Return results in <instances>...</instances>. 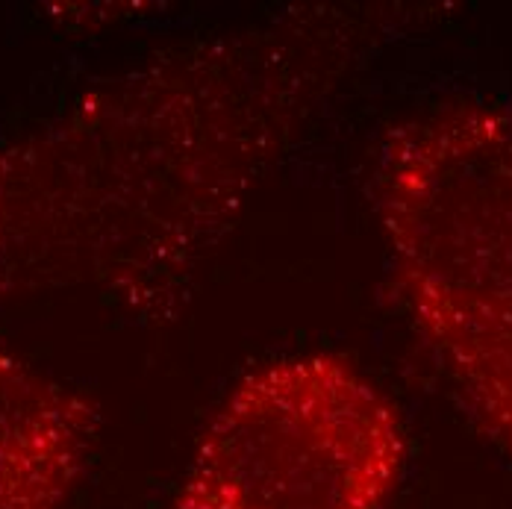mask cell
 Segmentation results:
<instances>
[{"label": "cell", "mask_w": 512, "mask_h": 509, "mask_svg": "<svg viewBox=\"0 0 512 509\" xmlns=\"http://www.w3.org/2000/svg\"><path fill=\"white\" fill-rule=\"evenodd\" d=\"M98 407L0 345V509H62L98 442Z\"/></svg>", "instance_id": "cell-4"}, {"label": "cell", "mask_w": 512, "mask_h": 509, "mask_svg": "<svg viewBox=\"0 0 512 509\" xmlns=\"http://www.w3.org/2000/svg\"><path fill=\"white\" fill-rule=\"evenodd\" d=\"M371 204L418 339L512 468V103L460 95L395 121Z\"/></svg>", "instance_id": "cell-2"}, {"label": "cell", "mask_w": 512, "mask_h": 509, "mask_svg": "<svg viewBox=\"0 0 512 509\" xmlns=\"http://www.w3.org/2000/svg\"><path fill=\"white\" fill-rule=\"evenodd\" d=\"M433 3H298L112 74L0 148V298L89 289L171 324L265 177Z\"/></svg>", "instance_id": "cell-1"}, {"label": "cell", "mask_w": 512, "mask_h": 509, "mask_svg": "<svg viewBox=\"0 0 512 509\" xmlns=\"http://www.w3.org/2000/svg\"><path fill=\"white\" fill-rule=\"evenodd\" d=\"M410 436L351 359L292 354L239 377L204 424L171 509H386Z\"/></svg>", "instance_id": "cell-3"}]
</instances>
